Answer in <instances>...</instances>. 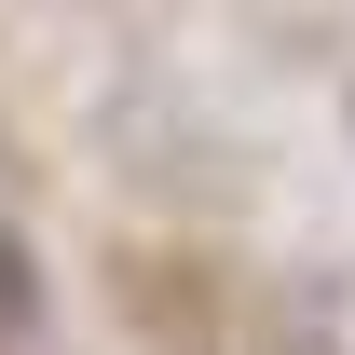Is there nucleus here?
<instances>
[{
  "label": "nucleus",
  "mask_w": 355,
  "mask_h": 355,
  "mask_svg": "<svg viewBox=\"0 0 355 355\" xmlns=\"http://www.w3.org/2000/svg\"><path fill=\"white\" fill-rule=\"evenodd\" d=\"M28 301H42V273H28V246L0 232V328H28Z\"/></svg>",
  "instance_id": "nucleus-1"
},
{
  "label": "nucleus",
  "mask_w": 355,
  "mask_h": 355,
  "mask_svg": "<svg viewBox=\"0 0 355 355\" xmlns=\"http://www.w3.org/2000/svg\"><path fill=\"white\" fill-rule=\"evenodd\" d=\"M342 123H355V96H342Z\"/></svg>",
  "instance_id": "nucleus-2"
}]
</instances>
